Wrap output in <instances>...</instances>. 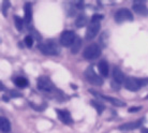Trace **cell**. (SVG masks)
Listing matches in <instances>:
<instances>
[{"label":"cell","mask_w":148,"mask_h":133,"mask_svg":"<svg viewBox=\"0 0 148 133\" xmlns=\"http://www.w3.org/2000/svg\"><path fill=\"white\" fill-rule=\"evenodd\" d=\"M100 23L101 22H99V21H91L90 22L88 28H87V31H86V40L91 41L97 37V34L100 31L101 28Z\"/></svg>","instance_id":"obj_4"},{"label":"cell","mask_w":148,"mask_h":133,"mask_svg":"<svg viewBox=\"0 0 148 133\" xmlns=\"http://www.w3.org/2000/svg\"><path fill=\"white\" fill-rule=\"evenodd\" d=\"M14 23H15L16 29L21 31V30L23 29V26H24V21H23L19 16H14Z\"/></svg>","instance_id":"obj_21"},{"label":"cell","mask_w":148,"mask_h":133,"mask_svg":"<svg viewBox=\"0 0 148 133\" xmlns=\"http://www.w3.org/2000/svg\"><path fill=\"white\" fill-rule=\"evenodd\" d=\"M145 99H148V95H147L146 97H145Z\"/></svg>","instance_id":"obj_31"},{"label":"cell","mask_w":148,"mask_h":133,"mask_svg":"<svg viewBox=\"0 0 148 133\" xmlns=\"http://www.w3.org/2000/svg\"><path fill=\"white\" fill-rule=\"evenodd\" d=\"M89 91L92 93V95H95V96L101 98V99L108 100V102H111V103L113 104L114 106H117V107H123V106H126V103H125V102H122L121 100L117 99V98H114V97H110V96H103V95H98V93H97L96 91H92V90H89Z\"/></svg>","instance_id":"obj_8"},{"label":"cell","mask_w":148,"mask_h":133,"mask_svg":"<svg viewBox=\"0 0 148 133\" xmlns=\"http://www.w3.org/2000/svg\"><path fill=\"white\" fill-rule=\"evenodd\" d=\"M87 22H88L87 16L82 14V15H78V17L76 19V21H75V25H76V27H78V28H82V27L86 26Z\"/></svg>","instance_id":"obj_17"},{"label":"cell","mask_w":148,"mask_h":133,"mask_svg":"<svg viewBox=\"0 0 148 133\" xmlns=\"http://www.w3.org/2000/svg\"><path fill=\"white\" fill-rule=\"evenodd\" d=\"M84 76H85V78L91 84V85H96V86L103 85V80L101 78V76L97 75V73L95 72L92 66H88V68L86 69L85 73H84Z\"/></svg>","instance_id":"obj_3"},{"label":"cell","mask_w":148,"mask_h":133,"mask_svg":"<svg viewBox=\"0 0 148 133\" xmlns=\"http://www.w3.org/2000/svg\"><path fill=\"white\" fill-rule=\"evenodd\" d=\"M24 42H25V44H26L27 47H32V45H34V37H32V36H27V37L25 38Z\"/></svg>","instance_id":"obj_22"},{"label":"cell","mask_w":148,"mask_h":133,"mask_svg":"<svg viewBox=\"0 0 148 133\" xmlns=\"http://www.w3.org/2000/svg\"><path fill=\"white\" fill-rule=\"evenodd\" d=\"M76 7H77V9H83L84 4H83L82 1H79V2H76Z\"/></svg>","instance_id":"obj_29"},{"label":"cell","mask_w":148,"mask_h":133,"mask_svg":"<svg viewBox=\"0 0 148 133\" xmlns=\"http://www.w3.org/2000/svg\"><path fill=\"white\" fill-rule=\"evenodd\" d=\"M0 127H1V130L3 131V132H9L10 130H11V122L8 118L5 117H1L0 118Z\"/></svg>","instance_id":"obj_16"},{"label":"cell","mask_w":148,"mask_h":133,"mask_svg":"<svg viewBox=\"0 0 148 133\" xmlns=\"http://www.w3.org/2000/svg\"><path fill=\"white\" fill-rule=\"evenodd\" d=\"M31 19H32V8L29 2H27L25 4V22L27 24H30Z\"/></svg>","instance_id":"obj_15"},{"label":"cell","mask_w":148,"mask_h":133,"mask_svg":"<svg viewBox=\"0 0 148 133\" xmlns=\"http://www.w3.org/2000/svg\"><path fill=\"white\" fill-rule=\"evenodd\" d=\"M90 104L96 108L97 112H98V114H101V113L104 111V108H105L104 104L101 103L100 101H97V100H91V101H90Z\"/></svg>","instance_id":"obj_19"},{"label":"cell","mask_w":148,"mask_h":133,"mask_svg":"<svg viewBox=\"0 0 148 133\" xmlns=\"http://www.w3.org/2000/svg\"><path fill=\"white\" fill-rule=\"evenodd\" d=\"M10 95H11V97H13V98H19V97H22V95L18 93V91H15V90H12L11 93H10Z\"/></svg>","instance_id":"obj_28"},{"label":"cell","mask_w":148,"mask_h":133,"mask_svg":"<svg viewBox=\"0 0 148 133\" xmlns=\"http://www.w3.org/2000/svg\"><path fill=\"white\" fill-rule=\"evenodd\" d=\"M15 85L19 88H26L28 86V81L24 77H17L15 80Z\"/></svg>","instance_id":"obj_20"},{"label":"cell","mask_w":148,"mask_h":133,"mask_svg":"<svg viewBox=\"0 0 148 133\" xmlns=\"http://www.w3.org/2000/svg\"><path fill=\"white\" fill-rule=\"evenodd\" d=\"M38 88L44 91H52L54 89V84L47 76H41L38 80Z\"/></svg>","instance_id":"obj_7"},{"label":"cell","mask_w":148,"mask_h":133,"mask_svg":"<svg viewBox=\"0 0 148 133\" xmlns=\"http://www.w3.org/2000/svg\"><path fill=\"white\" fill-rule=\"evenodd\" d=\"M103 19V16L100 14H96L92 16V19H91V21H99V22H101Z\"/></svg>","instance_id":"obj_26"},{"label":"cell","mask_w":148,"mask_h":133,"mask_svg":"<svg viewBox=\"0 0 148 133\" xmlns=\"http://www.w3.org/2000/svg\"><path fill=\"white\" fill-rule=\"evenodd\" d=\"M137 82H138V85L143 87V86H146L148 84V77L145 78H137Z\"/></svg>","instance_id":"obj_24"},{"label":"cell","mask_w":148,"mask_h":133,"mask_svg":"<svg viewBox=\"0 0 148 133\" xmlns=\"http://www.w3.org/2000/svg\"><path fill=\"white\" fill-rule=\"evenodd\" d=\"M142 110V106H133V107H130L129 110V113H135V112H138Z\"/></svg>","instance_id":"obj_25"},{"label":"cell","mask_w":148,"mask_h":133,"mask_svg":"<svg viewBox=\"0 0 148 133\" xmlns=\"http://www.w3.org/2000/svg\"><path fill=\"white\" fill-rule=\"evenodd\" d=\"M98 69H99V72L102 76L106 77L108 75V63L105 61V60H101L99 64H98Z\"/></svg>","instance_id":"obj_14"},{"label":"cell","mask_w":148,"mask_h":133,"mask_svg":"<svg viewBox=\"0 0 148 133\" xmlns=\"http://www.w3.org/2000/svg\"><path fill=\"white\" fill-rule=\"evenodd\" d=\"M81 46H82L81 39L76 37L74 43L72 44V46H71V53H72V54H77V53L79 52V49H81Z\"/></svg>","instance_id":"obj_18"},{"label":"cell","mask_w":148,"mask_h":133,"mask_svg":"<svg viewBox=\"0 0 148 133\" xmlns=\"http://www.w3.org/2000/svg\"><path fill=\"white\" fill-rule=\"evenodd\" d=\"M133 10L138 15H143V16L148 15V8L142 1H135V2H133Z\"/></svg>","instance_id":"obj_12"},{"label":"cell","mask_w":148,"mask_h":133,"mask_svg":"<svg viewBox=\"0 0 148 133\" xmlns=\"http://www.w3.org/2000/svg\"><path fill=\"white\" fill-rule=\"evenodd\" d=\"M76 37L72 30H64L60 36V43L63 46H72Z\"/></svg>","instance_id":"obj_5"},{"label":"cell","mask_w":148,"mask_h":133,"mask_svg":"<svg viewBox=\"0 0 148 133\" xmlns=\"http://www.w3.org/2000/svg\"><path fill=\"white\" fill-rule=\"evenodd\" d=\"M113 77H114V81L116 83H118V84L123 83L125 80H126L123 72L119 69L118 66H114V69H113Z\"/></svg>","instance_id":"obj_13"},{"label":"cell","mask_w":148,"mask_h":133,"mask_svg":"<svg viewBox=\"0 0 148 133\" xmlns=\"http://www.w3.org/2000/svg\"><path fill=\"white\" fill-rule=\"evenodd\" d=\"M108 31H104L103 33H102V36L100 37V42L102 43V44L104 45V46H106V42H108Z\"/></svg>","instance_id":"obj_23"},{"label":"cell","mask_w":148,"mask_h":133,"mask_svg":"<svg viewBox=\"0 0 148 133\" xmlns=\"http://www.w3.org/2000/svg\"><path fill=\"white\" fill-rule=\"evenodd\" d=\"M141 132L142 133H148V129H147V128H142Z\"/></svg>","instance_id":"obj_30"},{"label":"cell","mask_w":148,"mask_h":133,"mask_svg":"<svg viewBox=\"0 0 148 133\" xmlns=\"http://www.w3.org/2000/svg\"><path fill=\"white\" fill-rule=\"evenodd\" d=\"M38 48L40 49L41 53L47 56H55L58 55L60 52V48L58 44L54 40H47L44 43H40L38 45Z\"/></svg>","instance_id":"obj_1"},{"label":"cell","mask_w":148,"mask_h":133,"mask_svg":"<svg viewBox=\"0 0 148 133\" xmlns=\"http://www.w3.org/2000/svg\"><path fill=\"white\" fill-rule=\"evenodd\" d=\"M143 119H138V120H135V121H131V122H127V123H123L121 126L118 127V129L120 131H131V130H135L138 129L140 127L143 126Z\"/></svg>","instance_id":"obj_9"},{"label":"cell","mask_w":148,"mask_h":133,"mask_svg":"<svg viewBox=\"0 0 148 133\" xmlns=\"http://www.w3.org/2000/svg\"><path fill=\"white\" fill-rule=\"evenodd\" d=\"M100 55H101V48H100V46L98 44H96V43H92V44L88 45V46L84 49V53H83L84 58L87 60L97 59L98 57H100Z\"/></svg>","instance_id":"obj_2"},{"label":"cell","mask_w":148,"mask_h":133,"mask_svg":"<svg viewBox=\"0 0 148 133\" xmlns=\"http://www.w3.org/2000/svg\"><path fill=\"white\" fill-rule=\"evenodd\" d=\"M111 85H112V87H113V88L115 89V90H119V89H120V84H118V83H116L115 81L112 82Z\"/></svg>","instance_id":"obj_27"},{"label":"cell","mask_w":148,"mask_h":133,"mask_svg":"<svg viewBox=\"0 0 148 133\" xmlns=\"http://www.w3.org/2000/svg\"><path fill=\"white\" fill-rule=\"evenodd\" d=\"M115 21L117 23H122L126 21H133V15L128 9H120L115 13Z\"/></svg>","instance_id":"obj_6"},{"label":"cell","mask_w":148,"mask_h":133,"mask_svg":"<svg viewBox=\"0 0 148 133\" xmlns=\"http://www.w3.org/2000/svg\"><path fill=\"white\" fill-rule=\"evenodd\" d=\"M125 84V87L128 90H131V91H137L138 89L141 88V86L138 85V82H137V78L134 77H127L123 82Z\"/></svg>","instance_id":"obj_10"},{"label":"cell","mask_w":148,"mask_h":133,"mask_svg":"<svg viewBox=\"0 0 148 133\" xmlns=\"http://www.w3.org/2000/svg\"><path fill=\"white\" fill-rule=\"evenodd\" d=\"M56 113L58 115V118L66 125H72L73 119L71 117V114L66 110H56Z\"/></svg>","instance_id":"obj_11"}]
</instances>
